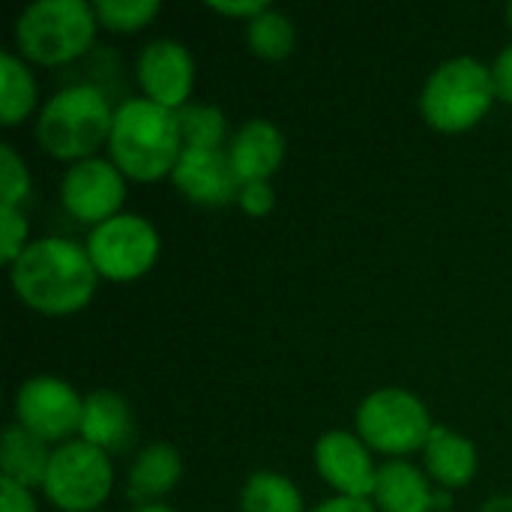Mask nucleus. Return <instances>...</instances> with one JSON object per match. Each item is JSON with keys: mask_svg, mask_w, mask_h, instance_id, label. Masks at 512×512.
Listing matches in <instances>:
<instances>
[{"mask_svg": "<svg viewBox=\"0 0 512 512\" xmlns=\"http://www.w3.org/2000/svg\"><path fill=\"white\" fill-rule=\"evenodd\" d=\"M240 512H303V495L285 474L255 471L240 492Z\"/></svg>", "mask_w": 512, "mask_h": 512, "instance_id": "obj_21", "label": "nucleus"}, {"mask_svg": "<svg viewBox=\"0 0 512 512\" xmlns=\"http://www.w3.org/2000/svg\"><path fill=\"white\" fill-rule=\"evenodd\" d=\"M87 255L99 276L111 282H132L144 276L159 258L156 228L135 213H120L87 234Z\"/></svg>", "mask_w": 512, "mask_h": 512, "instance_id": "obj_8", "label": "nucleus"}, {"mask_svg": "<svg viewBox=\"0 0 512 512\" xmlns=\"http://www.w3.org/2000/svg\"><path fill=\"white\" fill-rule=\"evenodd\" d=\"M432 512H438V510H432Z\"/></svg>", "mask_w": 512, "mask_h": 512, "instance_id": "obj_35", "label": "nucleus"}, {"mask_svg": "<svg viewBox=\"0 0 512 512\" xmlns=\"http://www.w3.org/2000/svg\"><path fill=\"white\" fill-rule=\"evenodd\" d=\"M423 459H426L429 477L444 492L465 489L477 474V447L465 435H459L447 426L432 429V435L423 447Z\"/></svg>", "mask_w": 512, "mask_h": 512, "instance_id": "obj_17", "label": "nucleus"}, {"mask_svg": "<svg viewBox=\"0 0 512 512\" xmlns=\"http://www.w3.org/2000/svg\"><path fill=\"white\" fill-rule=\"evenodd\" d=\"M135 75L144 90V99L168 111H180L189 105V96L195 87V60L183 42L153 39L138 54Z\"/></svg>", "mask_w": 512, "mask_h": 512, "instance_id": "obj_11", "label": "nucleus"}, {"mask_svg": "<svg viewBox=\"0 0 512 512\" xmlns=\"http://www.w3.org/2000/svg\"><path fill=\"white\" fill-rule=\"evenodd\" d=\"M183 477V459L171 444H147L129 465V477H126V495L144 507V504H156L159 498H165L168 492L177 489Z\"/></svg>", "mask_w": 512, "mask_h": 512, "instance_id": "obj_16", "label": "nucleus"}, {"mask_svg": "<svg viewBox=\"0 0 512 512\" xmlns=\"http://www.w3.org/2000/svg\"><path fill=\"white\" fill-rule=\"evenodd\" d=\"M132 512H177V510H171V507H165V504H144V507H135Z\"/></svg>", "mask_w": 512, "mask_h": 512, "instance_id": "obj_33", "label": "nucleus"}, {"mask_svg": "<svg viewBox=\"0 0 512 512\" xmlns=\"http://www.w3.org/2000/svg\"><path fill=\"white\" fill-rule=\"evenodd\" d=\"M231 168L243 183H270L285 159V135L276 123L264 117L246 120L228 141Z\"/></svg>", "mask_w": 512, "mask_h": 512, "instance_id": "obj_14", "label": "nucleus"}, {"mask_svg": "<svg viewBox=\"0 0 512 512\" xmlns=\"http://www.w3.org/2000/svg\"><path fill=\"white\" fill-rule=\"evenodd\" d=\"M498 99L492 66L477 57H453L441 63L420 93L423 120L438 132H465L477 126Z\"/></svg>", "mask_w": 512, "mask_h": 512, "instance_id": "obj_5", "label": "nucleus"}, {"mask_svg": "<svg viewBox=\"0 0 512 512\" xmlns=\"http://www.w3.org/2000/svg\"><path fill=\"white\" fill-rule=\"evenodd\" d=\"M507 21H510V27H512V3L507 6Z\"/></svg>", "mask_w": 512, "mask_h": 512, "instance_id": "obj_34", "label": "nucleus"}, {"mask_svg": "<svg viewBox=\"0 0 512 512\" xmlns=\"http://www.w3.org/2000/svg\"><path fill=\"white\" fill-rule=\"evenodd\" d=\"M312 512H378L375 504H369V501H357V498H330V501H324V504H318Z\"/></svg>", "mask_w": 512, "mask_h": 512, "instance_id": "obj_31", "label": "nucleus"}, {"mask_svg": "<svg viewBox=\"0 0 512 512\" xmlns=\"http://www.w3.org/2000/svg\"><path fill=\"white\" fill-rule=\"evenodd\" d=\"M0 512H39L30 489L0 477Z\"/></svg>", "mask_w": 512, "mask_h": 512, "instance_id": "obj_28", "label": "nucleus"}, {"mask_svg": "<svg viewBox=\"0 0 512 512\" xmlns=\"http://www.w3.org/2000/svg\"><path fill=\"white\" fill-rule=\"evenodd\" d=\"M81 441L99 447L102 453H123L135 441V417L123 396L111 390H96L84 399Z\"/></svg>", "mask_w": 512, "mask_h": 512, "instance_id": "obj_15", "label": "nucleus"}, {"mask_svg": "<svg viewBox=\"0 0 512 512\" xmlns=\"http://www.w3.org/2000/svg\"><path fill=\"white\" fill-rule=\"evenodd\" d=\"M177 126L183 150H222L228 138V120L222 108L207 102H192L177 111Z\"/></svg>", "mask_w": 512, "mask_h": 512, "instance_id": "obj_22", "label": "nucleus"}, {"mask_svg": "<svg viewBox=\"0 0 512 512\" xmlns=\"http://www.w3.org/2000/svg\"><path fill=\"white\" fill-rule=\"evenodd\" d=\"M93 12L114 33H135L159 15V0H96Z\"/></svg>", "mask_w": 512, "mask_h": 512, "instance_id": "obj_24", "label": "nucleus"}, {"mask_svg": "<svg viewBox=\"0 0 512 512\" xmlns=\"http://www.w3.org/2000/svg\"><path fill=\"white\" fill-rule=\"evenodd\" d=\"M114 489V468L108 453L87 441L60 444L42 483L45 498L63 512H99Z\"/></svg>", "mask_w": 512, "mask_h": 512, "instance_id": "obj_7", "label": "nucleus"}, {"mask_svg": "<svg viewBox=\"0 0 512 512\" xmlns=\"http://www.w3.org/2000/svg\"><path fill=\"white\" fill-rule=\"evenodd\" d=\"M9 282L24 306L48 318H63L90 306L99 288V273L87 246L63 237H42L30 240L9 267Z\"/></svg>", "mask_w": 512, "mask_h": 512, "instance_id": "obj_1", "label": "nucleus"}, {"mask_svg": "<svg viewBox=\"0 0 512 512\" xmlns=\"http://www.w3.org/2000/svg\"><path fill=\"white\" fill-rule=\"evenodd\" d=\"M30 171L27 162L15 153L12 144H0V204L18 207L30 195Z\"/></svg>", "mask_w": 512, "mask_h": 512, "instance_id": "obj_25", "label": "nucleus"}, {"mask_svg": "<svg viewBox=\"0 0 512 512\" xmlns=\"http://www.w3.org/2000/svg\"><path fill=\"white\" fill-rule=\"evenodd\" d=\"M30 225L21 213V207H6L0 204V258L12 267L18 255L30 246L27 243Z\"/></svg>", "mask_w": 512, "mask_h": 512, "instance_id": "obj_26", "label": "nucleus"}, {"mask_svg": "<svg viewBox=\"0 0 512 512\" xmlns=\"http://www.w3.org/2000/svg\"><path fill=\"white\" fill-rule=\"evenodd\" d=\"M375 507L381 512H432L435 489L420 468L405 459H390L378 468Z\"/></svg>", "mask_w": 512, "mask_h": 512, "instance_id": "obj_18", "label": "nucleus"}, {"mask_svg": "<svg viewBox=\"0 0 512 512\" xmlns=\"http://www.w3.org/2000/svg\"><path fill=\"white\" fill-rule=\"evenodd\" d=\"M48 465H51V453L42 438H36L18 423L6 426L3 444H0V471L6 480L24 489H36V486L42 489Z\"/></svg>", "mask_w": 512, "mask_h": 512, "instance_id": "obj_19", "label": "nucleus"}, {"mask_svg": "<svg viewBox=\"0 0 512 512\" xmlns=\"http://www.w3.org/2000/svg\"><path fill=\"white\" fill-rule=\"evenodd\" d=\"M435 423L429 408L408 390H375L357 408V435L369 450L384 456H408L426 447Z\"/></svg>", "mask_w": 512, "mask_h": 512, "instance_id": "obj_6", "label": "nucleus"}, {"mask_svg": "<svg viewBox=\"0 0 512 512\" xmlns=\"http://www.w3.org/2000/svg\"><path fill=\"white\" fill-rule=\"evenodd\" d=\"M237 204H240V210H243L246 216L261 219V216H267V213L276 207V192H273L270 183H243V186H240Z\"/></svg>", "mask_w": 512, "mask_h": 512, "instance_id": "obj_27", "label": "nucleus"}, {"mask_svg": "<svg viewBox=\"0 0 512 512\" xmlns=\"http://www.w3.org/2000/svg\"><path fill=\"white\" fill-rule=\"evenodd\" d=\"M39 90L30 66L24 57L3 51L0 54V123L3 126H18L27 120L36 108Z\"/></svg>", "mask_w": 512, "mask_h": 512, "instance_id": "obj_20", "label": "nucleus"}, {"mask_svg": "<svg viewBox=\"0 0 512 512\" xmlns=\"http://www.w3.org/2000/svg\"><path fill=\"white\" fill-rule=\"evenodd\" d=\"M171 180L186 201L201 207H225L240 198L228 150H183Z\"/></svg>", "mask_w": 512, "mask_h": 512, "instance_id": "obj_13", "label": "nucleus"}, {"mask_svg": "<svg viewBox=\"0 0 512 512\" xmlns=\"http://www.w3.org/2000/svg\"><path fill=\"white\" fill-rule=\"evenodd\" d=\"M126 201V177L111 159H84L66 168L60 180V204L84 225H102L120 216Z\"/></svg>", "mask_w": 512, "mask_h": 512, "instance_id": "obj_10", "label": "nucleus"}, {"mask_svg": "<svg viewBox=\"0 0 512 512\" xmlns=\"http://www.w3.org/2000/svg\"><path fill=\"white\" fill-rule=\"evenodd\" d=\"M315 465L324 483L339 492V498H357V501L375 498L378 468L360 435L342 429L324 432L315 444Z\"/></svg>", "mask_w": 512, "mask_h": 512, "instance_id": "obj_12", "label": "nucleus"}, {"mask_svg": "<svg viewBox=\"0 0 512 512\" xmlns=\"http://www.w3.org/2000/svg\"><path fill=\"white\" fill-rule=\"evenodd\" d=\"M246 42L252 54L261 60H285L297 45L294 21L285 12L270 6L267 12H261L258 18L246 24Z\"/></svg>", "mask_w": 512, "mask_h": 512, "instance_id": "obj_23", "label": "nucleus"}, {"mask_svg": "<svg viewBox=\"0 0 512 512\" xmlns=\"http://www.w3.org/2000/svg\"><path fill=\"white\" fill-rule=\"evenodd\" d=\"M114 108L108 96L93 84H72L57 90L39 111L36 141L39 147L63 162L93 159L96 150L111 138Z\"/></svg>", "mask_w": 512, "mask_h": 512, "instance_id": "obj_3", "label": "nucleus"}, {"mask_svg": "<svg viewBox=\"0 0 512 512\" xmlns=\"http://www.w3.org/2000/svg\"><path fill=\"white\" fill-rule=\"evenodd\" d=\"M207 9H213L219 15H231V18H246V24H249L261 12H267L270 3L267 0H210Z\"/></svg>", "mask_w": 512, "mask_h": 512, "instance_id": "obj_29", "label": "nucleus"}, {"mask_svg": "<svg viewBox=\"0 0 512 512\" xmlns=\"http://www.w3.org/2000/svg\"><path fill=\"white\" fill-rule=\"evenodd\" d=\"M99 18L84 0H36L15 21V48L39 66L78 60L96 39Z\"/></svg>", "mask_w": 512, "mask_h": 512, "instance_id": "obj_4", "label": "nucleus"}, {"mask_svg": "<svg viewBox=\"0 0 512 512\" xmlns=\"http://www.w3.org/2000/svg\"><path fill=\"white\" fill-rule=\"evenodd\" d=\"M492 81H495L498 99L512 102V42L498 54V60H495V66H492Z\"/></svg>", "mask_w": 512, "mask_h": 512, "instance_id": "obj_30", "label": "nucleus"}, {"mask_svg": "<svg viewBox=\"0 0 512 512\" xmlns=\"http://www.w3.org/2000/svg\"><path fill=\"white\" fill-rule=\"evenodd\" d=\"M15 423L42 438L45 444H69L81 432L84 399L54 375L27 378L15 393Z\"/></svg>", "mask_w": 512, "mask_h": 512, "instance_id": "obj_9", "label": "nucleus"}, {"mask_svg": "<svg viewBox=\"0 0 512 512\" xmlns=\"http://www.w3.org/2000/svg\"><path fill=\"white\" fill-rule=\"evenodd\" d=\"M108 153L123 177L138 183H156L174 174L183 153L177 111H168L144 96L120 102V108H114Z\"/></svg>", "mask_w": 512, "mask_h": 512, "instance_id": "obj_2", "label": "nucleus"}, {"mask_svg": "<svg viewBox=\"0 0 512 512\" xmlns=\"http://www.w3.org/2000/svg\"><path fill=\"white\" fill-rule=\"evenodd\" d=\"M480 512H512V495H498V498H489L483 504Z\"/></svg>", "mask_w": 512, "mask_h": 512, "instance_id": "obj_32", "label": "nucleus"}]
</instances>
